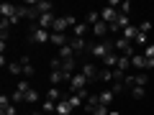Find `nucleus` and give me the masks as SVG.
Listing matches in <instances>:
<instances>
[{"mask_svg":"<svg viewBox=\"0 0 154 115\" xmlns=\"http://www.w3.org/2000/svg\"><path fill=\"white\" fill-rule=\"evenodd\" d=\"M131 66H136V69H146V59H144V54H134L131 56Z\"/></svg>","mask_w":154,"mask_h":115,"instance_id":"21","label":"nucleus"},{"mask_svg":"<svg viewBox=\"0 0 154 115\" xmlns=\"http://www.w3.org/2000/svg\"><path fill=\"white\" fill-rule=\"evenodd\" d=\"M108 115H121V113H118V110H110V113Z\"/></svg>","mask_w":154,"mask_h":115,"instance_id":"41","label":"nucleus"},{"mask_svg":"<svg viewBox=\"0 0 154 115\" xmlns=\"http://www.w3.org/2000/svg\"><path fill=\"white\" fill-rule=\"evenodd\" d=\"M49 79H51V84H54V87H57V84H62V82H67V84H69V77H67L62 69H54Z\"/></svg>","mask_w":154,"mask_h":115,"instance_id":"12","label":"nucleus"},{"mask_svg":"<svg viewBox=\"0 0 154 115\" xmlns=\"http://www.w3.org/2000/svg\"><path fill=\"white\" fill-rule=\"evenodd\" d=\"M110 51H113V41H93V44H88V54L95 56V59H105Z\"/></svg>","mask_w":154,"mask_h":115,"instance_id":"1","label":"nucleus"},{"mask_svg":"<svg viewBox=\"0 0 154 115\" xmlns=\"http://www.w3.org/2000/svg\"><path fill=\"white\" fill-rule=\"evenodd\" d=\"M98 79H103V82H110V84H113V82H116V72H113V69H100V77H98Z\"/></svg>","mask_w":154,"mask_h":115,"instance_id":"24","label":"nucleus"},{"mask_svg":"<svg viewBox=\"0 0 154 115\" xmlns=\"http://www.w3.org/2000/svg\"><path fill=\"white\" fill-rule=\"evenodd\" d=\"M103 64H105V69H116V64H118V54H116V49L103 59Z\"/></svg>","mask_w":154,"mask_h":115,"instance_id":"18","label":"nucleus"},{"mask_svg":"<svg viewBox=\"0 0 154 115\" xmlns=\"http://www.w3.org/2000/svg\"><path fill=\"white\" fill-rule=\"evenodd\" d=\"M49 38H51V31L38 28V23H33V26H31V41H33V44H46Z\"/></svg>","mask_w":154,"mask_h":115,"instance_id":"4","label":"nucleus"},{"mask_svg":"<svg viewBox=\"0 0 154 115\" xmlns=\"http://www.w3.org/2000/svg\"><path fill=\"white\" fill-rule=\"evenodd\" d=\"M118 13H121V16H128V13H131V3H128V0H123L121 5H118Z\"/></svg>","mask_w":154,"mask_h":115,"instance_id":"34","label":"nucleus"},{"mask_svg":"<svg viewBox=\"0 0 154 115\" xmlns=\"http://www.w3.org/2000/svg\"><path fill=\"white\" fill-rule=\"evenodd\" d=\"M75 26H77L75 16H62V18H57V21H54L51 31H54V33H64L67 28H75Z\"/></svg>","mask_w":154,"mask_h":115,"instance_id":"3","label":"nucleus"},{"mask_svg":"<svg viewBox=\"0 0 154 115\" xmlns=\"http://www.w3.org/2000/svg\"><path fill=\"white\" fill-rule=\"evenodd\" d=\"M90 31H93V33H95V36H98V38H105V36H108V33H110V26H108V23H105V21H98V23H95L93 28H90Z\"/></svg>","mask_w":154,"mask_h":115,"instance_id":"10","label":"nucleus"},{"mask_svg":"<svg viewBox=\"0 0 154 115\" xmlns=\"http://www.w3.org/2000/svg\"><path fill=\"white\" fill-rule=\"evenodd\" d=\"M26 102H38V92H36V90H28V92H26Z\"/></svg>","mask_w":154,"mask_h":115,"instance_id":"35","label":"nucleus"},{"mask_svg":"<svg viewBox=\"0 0 154 115\" xmlns=\"http://www.w3.org/2000/svg\"><path fill=\"white\" fill-rule=\"evenodd\" d=\"M110 92H113V95L126 92V84H123V82H113V84H110Z\"/></svg>","mask_w":154,"mask_h":115,"instance_id":"33","label":"nucleus"},{"mask_svg":"<svg viewBox=\"0 0 154 115\" xmlns=\"http://www.w3.org/2000/svg\"><path fill=\"white\" fill-rule=\"evenodd\" d=\"M88 28H90V26H88L85 21H77V26L72 28V33H75L77 38H85V33H88Z\"/></svg>","mask_w":154,"mask_h":115,"instance_id":"17","label":"nucleus"},{"mask_svg":"<svg viewBox=\"0 0 154 115\" xmlns=\"http://www.w3.org/2000/svg\"><path fill=\"white\" fill-rule=\"evenodd\" d=\"M108 113H110V110L105 108V105H98V108H95V110H93L90 115H108Z\"/></svg>","mask_w":154,"mask_h":115,"instance_id":"38","label":"nucleus"},{"mask_svg":"<svg viewBox=\"0 0 154 115\" xmlns=\"http://www.w3.org/2000/svg\"><path fill=\"white\" fill-rule=\"evenodd\" d=\"M49 44H54V46H59V49H62V46H67V44H69V38H67L64 33H54V31H51Z\"/></svg>","mask_w":154,"mask_h":115,"instance_id":"14","label":"nucleus"},{"mask_svg":"<svg viewBox=\"0 0 154 115\" xmlns=\"http://www.w3.org/2000/svg\"><path fill=\"white\" fill-rule=\"evenodd\" d=\"M31 115H46V113H44V110H33Z\"/></svg>","mask_w":154,"mask_h":115,"instance_id":"40","label":"nucleus"},{"mask_svg":"<svg viewBox=\"0 0 154 115\" xmlns=\"http://www.w3.org/2000/svg\"><path fill=\"white\" fill-rule=\"evenodd\" d=\"M21 64H23V77H26V79H28V77H33V64H31V61L21 59Z\"/></svg>","mask_w":154,"mask_h":115,"instance_id":"30","label":"nucleus"},{"mask_svg":"<svg viewBox=\"0 0 154 115\" xmlns=\"http://www.w3.org/2000/svg\"><path fill=\"white\" fill-rule=\"evenodd\" d=\"M131 66V59L128 56H118V64H116V72H123L126 74V69Z\"/></svg>","mask_w":154,"mask_h":115,"instance_id":"23","label":"nucleus"},{"mask_svg":"<svg viewBox=\"0 0 154 115\" xmlns=\"http://www.w3.org/2000/svg\"><path fill=\"white\" fill-rule=\"evenodd\" d=\"M16 8H18V5H13V3H3V5H0V16L11 21V18L16 16Z\"/></svg>","mask_w":154,"mask_h":115,"instance_id":"15","label":"nucleus"},{"mask_svg":"<svg viewBox=\"0 0 154 115\" xmlns=\"http://www.w3.org/2000/svg\"><path fill=\"white\" fill-rule=\"evenodd\" d=\"M80 74H85L88 82H95V79L100 77V69H98V64H93V61H85V64L80 66Z\"/></svg>","mask_w":154,"mask_h":115,"instance_id":"5","label":"nucleus"},{"mask_svg":"<svg viewBox=\"0 0 154 115\" xmlns=\"http://www.w3.org/2000/svg\"><path fill=\"white\" fill-rule=\"evenodd\" d=\"M0 115H16V102H13L8 95H0Z\"/></svg>","mask_w":154,"mask_h":115,"instance_id":"7","label":"nucleus"},{"mask_svg":"<svg viewBox=\"0 0 154 115\" xmlns=\"http://www.w3.org/2000/svg\"><path fill=\"white\" fill-rule=\"evenodd\" d=\"M8 74H13V77L23 74V64H21V61H11V64H8Z\"/></svg>","mask_w":154,"mask_h":115,"instance_id":"27","label":"nucleus"},{"mask_svg":"<svg viewBox=\"0 0 154 115\" xmlns=\"http://www.w3.org/2000/svg\"><path fill=\"white\" fill-rule=\"evenodd\" d=\"M116 18H118V10H116V8H103V10H100V21H105L108 23V26H113L116 23Z\"/></svg>","mask_w":154,"mask_h":115,"instance_id":"8","label":"nucleus"},{"mask_svg":"<svg viewBox=\"0 0 154 115\" xmlns=\"http://www.w3.org/2000/svg\"><path fill=\"white\" fill-rule=\"evenodd\" d=\"M139 31H141V33H149V31H152V23H149V21L139 23Z\"/></svg>","mask_w":154,"mask_h":115,"instance_id":"39","label":"nucleus"},{"mask_svg":"<svg viewBox=\"0 0 154 115\" xmlns=\"http://www.w3.org/2000/svg\"><path fill=\"white\" fill-rule=\"evenodd\" d=\"M67 100H69V105H72V108H80L82 102H88V100H85L82 95H77V92H72V95H69Z\"/></svg>","mask_w":154,"mask_h":115,"instance_id":"26","label":"nucleus"},{"mask_svg":"<svg viewBox=\"0 0 154 115\" xmlns=\"http://www.w3.org/2000/svg\"><path fill=\"white\" fill-rule=\"evenodd\" d=\"M98 97H100V105H105V108H110V102H113V97H116V95L110 92V90H103V92H100Z\"/></svg>","mask_w":154,"mask_h":115,"instance_id":"20","label":"nucleus"},{"mask_svg":"<svg viewBox=\"0 0 154 115\" xmlns=\"http://www.w3.org/2000/svg\"><path fill=\"white\" fill-rule=\"evenodd\" d=\"M49 115H57V113H49Z\"/></svg>","mask_w":154,"mask_h":115,"instance_id":"42","label":"nucleus"},{"mask_svg":"<svg viewBox=\"0 0 154 115\" xmlns=\"http://www.w3.org/2000/svg\"><path fill=\"white\" fill-rule=\"evenodd\" d=\"M59 59H62V61H64V59H75V49H72L69 44L62 46V49H59Z\"/></svg>","mask_w":154,"mask_h":115,"instance_id":"25","label":"nucleus"},{"mask_svg":"<svg viewBox=\"0 0 154 115\" xmlns=\"http://www.w3.org/2000/svg\"><path fill=\"white\" fill-rule=\"evenodd\" d=\"M134 44L144 49V46H146V33H141V31H139V36H136V41H134Z\"/></svg>","mask_w":154,"mask_h":115,"instance_id":"36","label":"nucleus"},{"mask_svg":"<svg viewBox=\"0 0 154 115\" xmlns=\"http://www.w3.org/2000/svg\"><path fill=\"white\" fill-rule=\"evenodd\" d=\"M72 113V105H69V100H59V102H57V115H69Z\"/></svg>","mask_w":154,"mask_h":115,"instance_id":"16","label":"nucleus"},{"mask_svg":"<svg viewBox=\"0 0 154 115\" xmlns=\"http://www.w3.org/2000/svg\"><path fill=\"white\" fill-rule=\"evenodd\" d=\"M113 49L118 51V56H128V59H131V56L136 54V49L131 46V41H126L123 36H121V38H116V41H113Z\"/></svg>","mask_w":154,"mask_h":115,"instance_id":"2","label":"nucleus"},{"mask_svg":"<svg viewBox=\"0 0 154 115\" xmlns=\"http://www.w3.org/2000/svg\"><path fill=\"white\" fill-rule=\"evenodd\" d=\"M46 100H51V102H59V100H64V97H62V92H59L57 87H51L49 92H46Z\"/></svg>","mask_w":154,"mask_h":115,"instance_id":"29","label":"nucleus"},{"mask_svg":"<svg viewBox=\"0 0 154 115\" xmlns=\"http://www.w3.org/2000/svg\"><path fill=\"white\" fill-rule=\"evenodd\" d=\"M144 95H146V87H131V97L134 100H144Z\"/></svg>","mask_w":154,"mask_h":115,"instance_id":"32","label":"nucleus"},{"mask_svg":"<svg viewBox=\"0 0 154 115\" xmlns=\"http://www.w3.org/2000/svg\"><path fill=\"white\" fill-rule=\"evenodd\" d=\"M28 5H31L33 10L38 13V16H44V13H51V8H54V3H49V0H38V3H28Z\"/></svg>","mask_w":154,"mask_h":115,"instance_id":"9","label":"nucleus"},{"mask_svg":"<svg viewBox=\"0 0 154 115\" xmlns=\"http://www.w3.org/2000/svg\"><path fill=\"white\" fill-rule=\"evenodd\" d=\"M141 54H144V59H146V61H154V44H146L141 49Z\"/></svg>","mask_w":154,"mask_h":115,"instance_id":"31","label":"nucleus"},{"mask_svg":"<svg viewBox=\"0 0 154 115\" xmlns=\"http://www.w3.org/2000/svg\"><path fill=\"white\" fill-rule=\"evenodd\" d=\"M98 105H100V97H98V95H90V97H88V102H85V108H88V113H93V110L98 108Z\"/></svg>","mask_w":154,"mask_h":115,"instance_id":"28","label":"nucleus"},{"mask_svg":"<svg viewBox=\"0 0 154 115\" xmlns=\"http://www.w3.org/2000/svg\"><path fill=\"white\" fill-rule=\"evenodd\" d=\"M88 87V79H85V74H80V72H77V74H72V79H69V90H67V92H80V90H85Z\"/></svg>","mask_w":154,"mask_h":115,"instance_id":"6","label":"nucleus"},{"mask_svg":"<svg viewBox=\"0 0 154 115\" xmlns=\"http://www.w3.org/2000/svg\"><path fill=\"white\" fill-rule=\"evenodd\" d=\"M11 100H13V102H23V100H26V95H23L21 90H16V92L11 95Z\"/></svg>","mask_w":154,"mask_h":115,"instance_id":"37","label":"nucleus"},{"mask_svg":"<svg viewBox=\"0 0 154 115\" xmlns=\"http://www.w3.org/2000/svg\"><path fill=\"white\" fill-rule=\"evenodd\" d=\"M54 21H57V18L54 16H51V13H44V16H38V28H46V31H49V28L51 26H54Z\"/></svg>","mask_w":154,"mask_h":115,"instance_id":"13","label":"nucleus"},{"mask_svg":"<svg viewBox=\"0 0 154 115\" xmlns=\"http://www.w3.org/2000/svg\"><path fill=\"white\" fill-rule=\"evenodd\" d=\"M69 46L75 49V54H82V51H88V41H85V38H77V36L69 38Z\"/></svg>","mask_w":154,"mask_h":115,"instance_id":"11","label":"nucleus"},{"mask_svg":"<svg viewBox=\"0 0 154 115\" xmlns=\"http://www.w3.org/2000/svg\"><path fill=\"white\" fill-rule=\"evenodd\" d=\"M146 82H149L146 72H139V74H134V87H146Z\"/></svg>","mask_w":154,"mask_h":115,"instance_id":"22","label":"nucleus"},{"mask_svg":"<svg viewBox=\"0 0 154 115\" xmlns=\"http://www.w3.org/2000/svg\"><path fill=\"white\" fill-rule=\"evenodd\" d=\"M136 36H139V26H126L123 28V38L126 41H136Z\"/></svg>","mask_w":154,"mask_h":115,"instance_id":"19","label":"nucleus"}]
</instances>
